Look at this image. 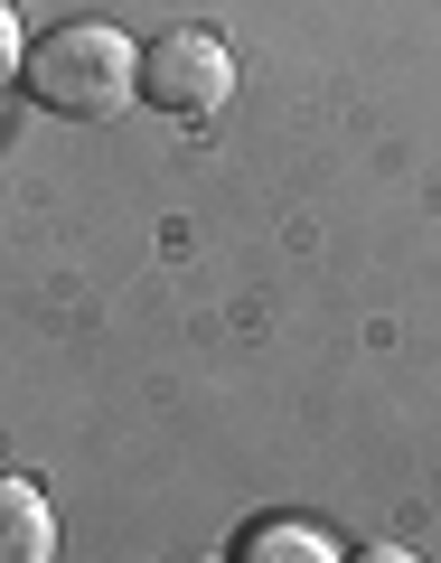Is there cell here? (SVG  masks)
<instances>
[{"label":"cell","mask_w":441,"mask_h":563,"mask_svg":"<svg viewBox=\"0 0 441 563\" xmlns=\"http://www.w3.org/2000/svg\"><path fill=\"white\" fill-rule=\"evenodd\" d=\"M0 563H57V507L20 470H0Z\"/></svg>","instance_id":"cell-3"},{"label":"cell","mask_w":441,"mask_h":563,"mask_svg":"<svg viewBox=\"0 0 441 563\" xmlns=\"http://www.w3.org/2000/svg\"><path fill=\"white\" fill-rule=\"evenodd\" d=\"M179 563H235V554H179Z\"/></svg>","instance_id":"cell-7"},{"label":"cell","mask_w":441,"mask_h":563,"mask_svg":"<svg viewBox=\"0 0 441 563\" xmlns=\"http://www.w3.org/2000/svg\"><path fill=\"white\" fill-rule=\"evenodd\" d=\"M20 85L66 122H113L122 103L141 95V47L122 38L113 20H66L20 57Z\"/></svg>","instance_id":"cell-1"},{"label":"cell","mask_w":441,"mask_h":563,"mask_svg":"<svg viewBox=\"0 0 441 563\" xmlns=\"http://www.w3.org/2000/svg\"><path fill=\"white\" fill-rule=\"evenodd\" d=\"M348 563H422V554H404V544H366V554H348Z\"/></svg>","instance_id":"cell-6"},{"label":"cell","mask_w":441,"mask_h":563,"mask_svg":"<svg viewBox=\"0 0 441 563\" xmlns=\"http://www.w3.org/2000/svg\"><path fill=\"white\" fill-rule=\"evenodd\" d=\"M20 57H29V47H20V20H10V0H0V76H10Z\"/></svg>","instance_id":"cell-5"},{"label":"cell","mask_w":441,"mask_h":563,"mask_svg":"<svg viewBox=\"0 0 441 563\" xmlns=\"http://www.w3.org/2000/svg\"><path fill=\"white\" fill-rule=\"evenodd\" d=\"M235 95V47L217 38V29H169V38L141 47V103L151 113H217V103Z\"/></svg>","instance_id":"cell-2"},{"label":"cell","mask_w":441,"mask_h":563,"mask_svg":"<svg viewBox=\"0 0 441 563\" xmlns=\"http://www.w3.org/2000/svg\"><path fill=\"white\" fill-rule=\"evenodd\" d=\"M235 563H339V554H329V536H310V526H282V517H263V526H244Z\"/></svg>","instance_id":"cell-4"}]
</instances>
